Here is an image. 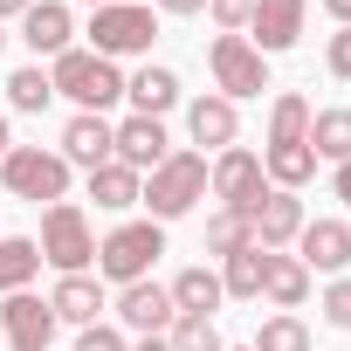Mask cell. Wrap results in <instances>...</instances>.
I'll return each instance as SVG.
<instances>
[{
  "mask_svg": "<svg viewBox=\"0 0 351 351\" xmlns=\"http://www.w3.org/2000/svg\"><path fill=\"white\" fill-rule=\"evenodd\" d=\"M207 69H214V83H221V97H228V104H234V97H262V90H269V62L255 56V42H248V35H214Z\"/></svg>",
  "mask_w": 351,
  "mask_h": 351,
  "instance_id": "cell-6",
  "label": "cell"
},
{
  "mask_svg": "<svg viewBox=\"0 0 351 351\" xmlns=\"http://www.w3.org/2000/svg\"><path fill=\"white\" fill-rule=\"evenodd\" d=\"M303 145H310L317 158H337V165H344V158H351V110H317Z\"/></svg>",
  "mask_w": 351,
  "mask_h": 351,
  "instance_id": "cell-24",
  "label": "cell"
},
{
  "mask_svg": "<svg viewBox=\"0 0 351 351\" xmlns=\"http://www.w3.org/2000/svg\"><path fill=\"white\" fill-rule=\"evenodd\" d=\"M158 8H165V14H200L207 0H158Z\"/></svg>",
  "mask_w": 351,
  "mask_h": 351,
  "instance_id": "cell-36",
  "label": "cell"
},
{
  "mask_svg": "<svg viewBox=\"0 0 351 351\" xmlns=\"http://www.w3.org/2000/svg\"><path fill=\"white\" fill-rule=\"evenodd\" d=\"M49 97H56L49 69H14V76H8V104H14V110H49Z\"/></svg>",
  "mask_w": 351,
  "mask_h": 351,
  "instance_id": "cell-29",
  "label": "cell"
},
{
  "mask_svg": "<svg viewBox=\"0 0 351 351\" xmlns=\"http://www.w3.org/2000/svg\"><path fill=\"white\" fill-rule=\"evenodd\" d=\"M42 262L49 269H62V276H83L90 262H97V241H90V221H83V207H69V200H56L49 214H42Z\"/></svg>",
  "mask_w": 351,
  "mask_h": 351,
  "instance_id": "cell-4",
  "label": "cell"
},
{
  "mask_svg": "<svg viewBox=\"0 0 351 351\" xmlns=\"http://www.w3.org/2000/svg\"><path fill=\"white\" fill-rule=\"evenodd\" d=\"M165 124L158 117H124L117 124V165H131V172H152V165H165Z\"/></svg>",
  "mask_w": 351,
  "mask_h": 351,
  "instance_id": "cell-14",
  "label": "cell"
},
{
  "mask_svg": "<svg viewBox=\"0 0 351 351\" xmlns=\"http://www.w3.org/2000/svg\"><path fill=\"white\" fill-rule=\"evenodd\" d=\"M248 234H255V248H282V241H296L303 234V200L296 193H262L255 207H248Z\"/></svg>",
  "mask_w": 351,
  "mask_h": 351,
  "instance_id": "cell-10",
  "label": "cell"
},
{
  "mask_svg": "<svg viewBox=\"0 0 351 351\" xmlns=\"http://www.w3.org/2000/svg\"><path fill=\"white\" fill-rule=\"evenodd\" d=\"M49 310H56V324H97L104 289H97L90 276H62V282H56V296H49Z\"/></svg>",
  "mask_w": 351,
  "mask_h": 351,
  "instance_id": "cell-18",
  "label": "cell"
},
{
  "mask_svg": "<svg viewBox=\"0 0 351 351\" xmlns=\"http://www.w3.org/2000/svg\"><path fill=\"white\" fill-rule=\"evenodd\" d=\"M310 138V104L303 97H276L269 110V145H303Z\"/></svg>",
  "mask_w": 351,
  "mask_h": 351,
  "instance_id": "cell-27",
  "label": "cell"
},
{
  "mask_svg": "<svg viewBox=\"0 0 351 351\" xmlns=\"http://www.w3.org/2000/svg\"><path fill=\"white\" fill-rule=\"evenodd\" d=\"M35 8V0H0V21H8V14H28Z\"/></svg>",
  "mask_w": 351,
  "mask_h": 351,
  "instance_id": "cell-38",
  "label": "cell"
},
{
  "mask_svg": "<svg viewBox=\"0 0 351 351\" xmlns=\"http://www.w3.org/2000/svg\"><path fill=\"white\" fill-rule=\"evenodd\" d=\"M324 317H330L337 330H351V282H330V296H324Z\"/></svg>",
  "mask_w": 351,
  "mask_h": 351,
  "instance_id": "cell-33",
  "label": "cell"
},
{
  "mask_svg": "<svg viewBox=\"0 0 351 351\" xmlns=\"http://www.w3.org/2000/svg\"><path fill=\"white\" fill-rule=\"evenodd\" d=\"M124 97L138 104V117H158V110L180 104V76H172V69H138V76L124 83Z\"/></svg>",
  "mask_w": 351,
  "mask_h": 351,
  "instance_id": "cell-20",
  "label": "cell"
},
{
  "mask_svg": "<svg viewBox=\"0 0 351 351\" xmlns=\"http://www.w3.org/2000/svg\"><path fill=\"white\" fill-rule=\"evenodd\" d=\"M324 8H330V14H337V21L351 28V0H324Z\"/></svg>",
  "mask_w": 351,
  "mask_h": 351,
  "instance_id": "cell-39",
  "label": "cell"
},
{
  "mask_svg": "<svg viewBox=\"0 0 351 351\" xmlns=\"http://www.w3.org/2000/svg\"><path fill=\"white\" fill-rule=\"evenodd\" d=\"M221 276L214 269H180V276H172V310H180V317H214L221 310Z\"/></svg>",
  "mask_w": 351,
  "mask_h": 351,
  "instance_id": "cell-17",
  "label": "cell"
},
{
  "mask_svg": "<svg viewBox=\"0 0 351 351\" xmlns=\"http://www.w3.org/2000/svg\"><path fill=\"white\" fill-rule=\"evenodd\" d=\"M296 241H303V255H296L303 269H344L351 262V228L344 221H303Z\"/></svg>",
  "mask_w": 351,
  "mask_h": 351,
  "instance_id": "cell-16",
  "label": "cell"
},
{
  "mask_svg": "<svg viewBox=\"0 0 351 351\" xmlns=\"http://www.w3.org/2000/svg\"><path fill=\"white\" fill-rule=\"evenodd\" d=\"M90 8H110V0H90Z\"/></svg>",
  "mask_w": 351,
  "mask_h": 351,
  "instance_id": "cell-42",
  "label": "cell"
},
{
  "mask_svg": "<svg viewBox=\"0 0 351 351\" xmlns=\"http://www.w3.org/2000/svg\"><path fill=\"white\" fill-rule=\"evenodd\" d=\"M200 193H207V158L200 152H165V165H152L138 200L152 207V221H180V214H193Z\"/></svg>",
  "mask_w": 351,
  "mask_h": 351,
  "instance_id": "cell-2",
  "label": "cell"
},
{
  "mask_svg": "<svg viewBox=\"0 0 351 351\" xmlns=\"http://www.w3.org/2000/svg\"><path fill=\"white\" fill-rule=\"evenodd\" d=\"M0 337H8L14 351H49V337H56V310H49L42 296L14 289L8 310H0Z\"/></svg>",
  "mask_w": 351,
  "mask_h": 351,
  "instance_id": "cell-9",
  "label": "cell"
},
{
  "mask_svg": "<svg viewBox=\"0 0 351 351\" xmlns=\"http://www.w3.org/2000/svg\"><path fill=\"white\" fill-rule=\"evenodd\" d=\"M330 76H337V83H351V28H337V35H330Z\"/></svg>",
  "mask_w": 351,
  "mask_h": 351,
  "instance_id": "cell-34",
  "label": "cell"
},
{
  "mask_svg": "<svg viewBox=\"0 0 351 351\" xmlns=\"http://www.w3.org/2000/svg\"><path fill=\"white\" fill-rule=\"evenodd\" d=\"M152 35H158L152 8H124V0H110V8L90 14V42H97L104 62H110V56H138V49H152Z\"/></svg>",
  "mask_w": 351,
  "mask_h": 351,
  "instance_id": "cell-7",
  "label": "cell"
},
{
  "mask_svg": "<svg viewBox=\"0 0 351 351\" xmlns=\"http://www.w3.org/2000/svg\"><path fill=\"white\" fill-rule=\"evenodd\" d=\"M262 289H269L276 310H296V303L310 296V269H303L296 255H276V248H269V282H262Z\"/></svg>",
  "mask_w": 351,
  "mask_h": 351,
  "instance_id": "cell-21",
  "label": "cell"
},
{
  "mask_svg": "<svg viewBox=\"0 0 351 351\" xmlns=\"http://www.w3.org/2000/svg\"><path fill=\"white\" fill-rule=\"evenodd\" d=\"M35 269H42V248L28 241V234H14V241H0V289H28L35 282Z\"/></svg>",
  "mask_w": 351,
  "mask_h": 351,
  "instance_id": "cell-26",
  "label": "cell"
},
{
  "mask_svg": "<svg viewBox=\"0 0 351 351\" xmlns=\"http://www.w3.org/2000/svg\"><path fill=\"white\" fill-rule=\"evenodd\" d=\"M337 200H351V158L337 165Z\"/></svg>",
  "mask_w": 351,
  "mask_h": 351,
  "instance_id": "cell-37",
  "label": "cell"
},
{
  "mask_svg": "<svg viewBox=\"0 0 351 351\" xmlns=\"http://www.w3.org/2000/svg\"><path fill=\"white\" fill-rule=\"evenodd\" d=\"M248 351H310V330H303L296 317H269V324H262V337H255Z\"/></svg>",
  "mask_w": 351,
  "mask_h": 351,
  "instance_id": "cell-31",
  "label": "cell"
},
{
  "mask_svg": "<svg viewBox=\"0 0 351 351\" xmlns=\"http://www.w3.org/2000/svg\"><path fill=\"white\" fill-rule=\"evenodd\" d=\"M207 186H214V200H221V207H234V214H248V207L269 193V186H262V158H255V152H241V145H228V152L214 158Z\"/></svg>",
  "mask_w": 351,
  "mask_h": 351,
  "instance_id": "cell-8",
  "label": "cell"
},
{
  "mask_svg": "<svg viewBox=\"0 0 351 351\" xmlns=\"http://www.w3.org/2000/svg\"><path fill=\"white\" fill-rule=\"evenodd\" d=\"M0 158H8V117H0Z\"/></svg>",
  "mask_w": 351,
  "mask_h": 351,
  "instance_id": "cell-41",
  "label": "cell"
},
{
  "mask_svg": "<svg viewBox=\"0 0 351 351\" xmlns=\"http://www.w3.org/2000/svg\"><path fill=\"white\" fill-rule=\"evenodd\" d=\"M0 180H8L14 200H62L69 193V158L62 152H42V145H8V158H0Z\"/></svg>",
  "mask_w": 351,
  "mask_h": 351,
  "instance_id": "cell-3",
  "label": "cell"
},
{
  "mask_svg": "<svg viewBox=\"0 0 351 351\" xmlns=\"http://www.w3.org/2000/svg\"><path fill=\"white\" fill-rule=\"evenodd\" d=\"M131 351H172V344H165V337H145V344H131Z\"/></svg>",
  "mask_w": 351,
  "mask_h": 351,
  "instance_id": "cell-40",
  "label": "cell"
},
{
  "mask_svg": "<svg viewBox=\"0 0 351 351\" xmlns=\"http://www.w3.org/2000/svg\"><path fill=\"white\" fill-rule=\"evenodd\" d=\"M69 35H76V21H69L62 0H35V8L21 14V42H28L35 56H62V49H69Z\"/></svg>",
  "mask_w": 351,
  "mask_h": 351,
  "instance_id": "cell-15",
  "label": "cell"
},
{
  "mask_svg": "<svg viewBox=\"0 0 351 351\" xmlns=\"http://www.w3.org/2000/svg\"><path fill=\"white\" fill-rule=\"evenodd\" d=\"M262 282H269V248H241V255H228V276H221V289L228 296H262Z\"/></svg>",
  "mask_w": 351,
  "mask_h": 351,
  "instance_id": "cell-25",
  "label": "cell"
},
{
  "mask_svg": "<svg viewBox=\"0 0 351 351\" xmlns=\"http://www.w3.org/2000/svg\"><path fill=\"white\" fill-rule=\"evenodd\" d=\"M117 317L131 324V330H145V337H158L172 317V289H158V282H124V296H117Z\"/></svg>",
  "mask_w": 351,
  "mask_h": 351,
  "instance_id": "cell-13",
  "label": "cell"
},
{
  "mask_svg": "<svg viewBox=\"0 0 351 351\" xmlns=\"http://www.w3.org/2000/svg\"><path fill=\"white\" fill-rule=\"evenodd\" d=\"M138 193H145V180H138L131 165H117V158L90 172V200H97V207H110V214H117V207H138Z\"/></svg>",
  "mask_w": 351,
  "mask_h": 351,
  "instance_id": "cell-19",
  "label": "cell"
},
{
  "mask_svg": "<svg viewBox=\"0 0 351 351\" xmlns=\"http://www.w3.org/2000/svg\"><path fill=\"white\" fill-rule=\"evenodd\" d=\"M158 255H165V228H158V221H124V228L97 248V269L124 289V282H145V269H152Z\"/></svg>",
  "mask_w": 351,
  "mask_h": 351,
  "instance_id": "cell-5",
  "label": "cell"
},
{
  "mask_svg": "<svg viewBox=\"0 0 351 351\" xmlns=\"http://www.w3.org/2000/svg\"><path fill=\"white\" fill-rule=\"evenodd\" d=\"M0 42H8V35H0Z\"/></svg>",
  "mask_w": 351,
  "mask_h": 351,
  "instance_id": "cell-43",
  "label": "cell"
},
{
  "mask_svg": "<svg viewBox=\"0 0 351 351\" xmlns=\"http://www.w3.org/2000/svg\"><path fill=\"white\" fill-rule=\"evenodd\" d=\"M255 234H248V214H234V207H221L214 221H207V255H241Z\"/></svg>",
  "mask_w": 351,
  "mask_h": 351,
  "instance_id": "cell-28",
  "label": "cell"
},
{
  "mask_svg": "<svg viewBox=\"0 0 351 351\" xmlns=\"http://www.w3.org/2000/svg\"><path fill=\"white\" fill-rule=\"evenodd\" d=\"M49 83H56V97H76V104H83V110H97V117L124 97L117 62H104L97 49H62V56H56V69H49Z\"/></svg>",
  "mask_w": 351,
  "mask_h": 351,
  "instance_id": "cell-1",
  "label": "cell"
},
{
  "mask_svg": "<svg viewBox=\"0 0 351 351\" xmlns=\"http://www.w3.org/2000/svg\"><path fill=\"white\" fill-rule=\"evenodd\" d=\"M248 28H255V56L296 49V35H303V0H255Z\"/></svg>",
  "mask_w": 351,
  "mask_h": 351,
  "instance_id": "cell-11",
  "label": "cell"
},
{
  "mask_svg": "<svg viewBox=\"0 0 351 351\" xmlns=\"http://www.w3.org/2000/svg\"><path fill=\"white\" fill-rule=\"evenodd\" d=\"M207 8H214V21H221V28H241V21L255 14V0H207Z\"/></svg>",
  "mask_w": 351,
  "mask_h": 351,
  "instance_id": "cell-35",
  "label": "cell"
},
{
  "mask_svg": "<svg viewBox=\"0 0 351 351\" xmlns=\"http://www.w3.org/2000/svg\"><path fill=\"white\" fill-rule=\"evenodd\" d=\"M186 124H193V145H234V104L228 97H200L186 110Z\"/></svg>",
  "mask_w": 351,
  "mask_h": 351,
  "instance_id": "cell-23",
  "label": "cell"
},
{
  "mask_svg": "<svg viewBox=\"0 0 351 351\" xmlns=\"http://www.w3.org/2000/svg\"><path fill=\"white\" fill-rule=\"evenodd\" d=\"M262 172H269L282 193H296L310 172H317V152H310V145H269V152H262Z\"/></svg>",
  "mask_w": 351,
  "mask_h": 351,
  "instance_id": "cell-22",
  "label": "cell"
},
{
  "mask_svg": "<svg viewBox=\"0 0 351 351\" xmlns=\"http://www.w3.org/2000/svg\"><path fill=\"white\" fill-rule=\"evenodd\" d=\"M76 351H131V344H124V330H110V324H83Z\"/></svg>",
  "mask_w": 351,
  "mask_h": 351,
  "instance_id": "cell-32",
  "label": "cell"
},
{
  "mask_svg": "<svg viewBox=\"0 0 351 351\" xmlns=\"http://www.w3.org/2000/svg\"><path fill=\"white\" fill-rule=\"evenodd\" d=\"M62 158L97 172V165H110V158H117V131H110L97 110H83V117H69V131H62Z\"/></svg>",
  "mask_w": 351,
  "mask_h": 351,
  "instance_id": "cell-12",
  "label": "cell"
},
{
  "mask_svg": "<svg viewBox=\"0 0 351 351\" xmlns=\"http://www.w3.org/2000/svg\"><path fill=\"white\" fill-rule=\"evenodd\" d=\"M165 344L172 351H228L221 330H214V317H172V337Z\"/></svg>",
  "mask_w": 351,
  "mask_h": 351,
  "instance_id": "cell-30",
  "label": "cell"
}]
</instances>
